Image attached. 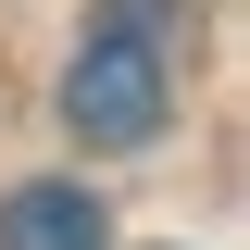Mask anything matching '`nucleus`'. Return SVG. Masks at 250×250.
I'll list each match as a JSON object with an SVG mask.
<instances>
[{"mask_svg":"<svg viewBox=\"0 0 250 250\" xmlns=\"http://www.w3.org/2000/svg\"><path fill=\"white\" fill-rule=\"evenodd\" d=\"M62 113H75L88 150L163 138V113H175V38L163 25H88V50H75V75H62Z\"/></svg>","mask_w":250,"mask_h":250,"instance_id":"1","label":"nucleus"},{"mask_svg":"<svg viewBox=\"0 0 250 250\" xmlns=\"http://www.w3.org/2000/svg\"><path fill=\"white\" fill-rule=\"evenodd\" d=\"M0 250H100V200L62 188V175L13 188V200H0Z\"/></svg>","mask_w":250,"mask_h":250,"instance_id":"2","label":"nucleus"}]
</instances>
